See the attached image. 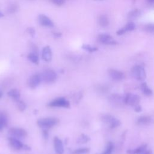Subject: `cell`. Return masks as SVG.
Wrapping results in <instances>:
<instances>
[{
    "label": "cell",
    "instance_id": "6da1fadb",
    "mask_svg": "<svg viewBox=\"0 0 154 154\" xmlns=\"http://www.w3.org/2000/svg\"><path fill=\"white\" fill-rule=\"evenodd\" d=\"M59 122L57 118L55 117H46L38 119L37 121V125L42 129H49L56 125Z\"/></svg>",
    "mask_w": 154,
    "mask_h": 154
},
{
    "label": "cell",
    "instance_id": "7a4b0ae2",
    "mask_svg": "<svg viewBox=\"0 0 154 154\" xmlns=\"http://www.w3.org/2000/svg\"><path fill=\"white\" fill-rule=\"evenodd\" d=\"M100 120L105 123L109 125V128L111 129L116 128L120 125V121L112 116V115L108 114H103L100 116Z\"/></svg>",
    "mask_w": 154,
    "mask_h": 154
},
{
    "label": "cell",
    "instance_id": "3957f363",
    "mask_svg": "<svg viewBox=\"0 0 154 154\" xmlns=\"http://www.w3.org/2000/svg\"><path fill=\"white\" fill-rule=\"evenodd\" d=\"M131 75L136 79L143 81L146 77V71L144 67L140 65H135L131 69Z\"/></svg>",
    "mask_w": 154,
    "mask_h": 154
},
{
    "label": "cell",
    "instance_id": "277c9868",
    "mask_svg": "<svg viewBox=\"0 0 154 154\" xmlns=\"http://www.w3.org/2000/svg\"><path fill=\"white\" fill-rule=\"evenodd\" d=\"M140 97L138 95L133 93H127L123 97V102L125 105L135 106L139 104Z\"/></svg>",
    "mask_w": 154,
    "mask_h": 154
},
{
    "label": "cell",
    "instance_id": "5b68a950",
    "mask_svg": "<svg viewBox=\"0 0 154 154\" xmlns=\"http://www.w3.org/2000/svg\"><path fill=\"white\" fill-rule=\"evenodd\" d=\"M57 78V75L55 71L51 69L45 70L41 75L42 80L45 82L49 84L54 82Z\"/></svg>",
    "mask_w": 154,
    "mask_h": 154
},
{
    "label": "cell",
    "instance_id": "8992f818",
    "mask_svg": "<svg viewBox=\"0 0 154 154\" xmlns=\"http://www.w3.org/2000/svg\"><path fill=\"white\" fill-rule=\"evenodd\" d=\"M48 105L50 107H62L69 108L70 106L69 102L64 97H58L50 102Z\"/></svg>",
    "mask_w": 154,
    "mask_h": 154
},
{
    "label": "cell",
    "instance_id": "52a82bcc",
    "mask_svg": "<svg viewBox=\"0 0 154 154\" xmlns=\"http://www.w3.org/2000/svg\"><path fill=\"white\" fill-rule=\"evenodd\" d=\"M98 41L104 45H116L117 42L114 40L113 37L108 34H100L97 37Z\"/></svg>",
    "mask_w": 154,
    "mask_h": 154
},
{
    "label": "cell",
    "instance_id": "ba28073f",
    "mask_svg": "<svg viewBox=\"0 0 154 154\" xmlns=\"http://www.w3.org/2000/svg\"><path fill=\"white\" fill-rule=\"evenodd\" d=\"M9 134L15 138H24L27 135V132L23 128H11L8 130Z\"/></svg>",
    "mask_w": 154,
    "mask_h": 154
},
{
    "label": "cell",
    "instance_id": "9c48e42d",
    "mask_svg": "<svg viewBox=\"0 0 154 154\" xmlns=\"http://www.w3.org/2000/svg\"><path fill=\"white\" fill-rule=\"evenodd\" d=\"M108 75L109 77L115 81H120L125 78V75L122 72L113 69H111L108 70Z\"/></svg>",
    "mask_w": 154,
    "mask_h": 154
},
{
    "label": "cell",
    "instance_id": "30bf717a",
    "mask_svg": "<svg viewBox=\"0 0 154 154\" xmlns=\"http://www.w3.org/2000/svg\"><path fill=\"white\" fill-rule=\"evenodd\" d=\"M41 81V75L39 74H34L29 78L28 80V85L31 88L34 89L39 85Z\"/></svg>",
    "mask_w": 154,
    "mask_h": 154
},
{
    "label": "cell",
    "instance_id": "8fae6325",
    "mask_svg": "<svg viewBox=\"0 0 154 154\" xmlns=\"http://www.w3.org/2000/svg\"><path fill=\"white\" fill-rule=\"evenodd\" d=\"M8 141L11 147L13 149L16 150H20L21 149H23V144L17 138L11 136L8 138Z\"/></svg>",
    "mask_w": 154,
    "mask_h": 154
},
{
    "label": "cell",
    "instance_id": "7c38bea8",
    "mask_svg": "<svg viewBox=\"0 0 154 154\" xmlns=\"http://www.w3.org/2000/svg\"><path fill=\"white\" fill-rule=\"evenodd\" d=\"M135 29V24L132 22H130L126 23V25H125L123 27L119 29L116 32V34L117 35H122L125 34L126 32L129 31H132Z\"/></svg>",
    "mask_w": 154,
    "mask_h": 154
},
{
    "label": "cell",
    "instance_id": "4fadbf2b",
    "mask_svg": "<svg viewBox=\"0 0 154 154\" xmlns=\"http://www.w3.org/2000/svg\"><path fill=\"white\" fill-rule=\"evenodd\" d=\"M54 150L57 154H63V144L61 140H60L58 137H55L54 138Z\"/></svg>",
    "mask_w": 154,
    "mask_h": 154
},
{
    "label": "cell",
    "instance_id": "5bb4252c",
    "mask_svg": "<svg viewBox=\"0 0 154 154\" xmlns=\"http://www.w3.org/2000/svg\"><path fill=\"white\" fill-rule=\"evenodd\" d=\"M109 100L110 102L116 106H120L122 103H124L123 97L117 94L111 95L109 97Z\"/></svg>",
    "mask_w": 154,
    "mask_h": 154
},
{
    "label": "cell",
    "instance_id": "9a60e30c",
    "mask_svg": "<svg viewBox=\"0 0 154 154\" xmlns=\"http://www.w3.org/2000/svg\"><path fill=\"white\" fill-rule=\"evenodd\" d=\"M38 20L40 24L42 26H48V27L54 26L53 22L48 16L44 14H40L38 17Z\"/></svg>",
    "mask_w": 154,
    "mask_h": 154
},
{
    "label": "cell",
    "instance_id": "2e32d148",
    "mask_svg": "<svg viewBox=\"0 0 154 154\" xmlns=\"http://www.w3.org/2000/svg\"><path fill=\"white\" fill-rule=\"evenodd\" d=\"M52 53L51 49L49 46H46L43 48L42 52V59L47 62L50 61L52 60Z\"/></svg>",
    "mask_w": 154,
    "mask_h": 154
},
{
    "label": "cell",
    "instance_id": "e0dca14e",
    "mask_svg": "<svg viewBox=\"0 0 154 154\" xmlns=\"http://www.w3.org/2000/svg\"><path fill=\"white\" fill-rule=\"evenodd\" d=\"M152 122V119L147 116H142L138 118L137 123L140 125H149Z\"/></svg>",
    "mask_w": 154,
    "mask_h": 154
},
{
    "label": "cell",
    "instance_id": "ac0fdd59",
    "mask_svg": "<svg viewBox=\"0 0 154 154\" xmlns=\"http://www.w3.org/2000/svg\"><path fill=\"white\" fill-rule=\"evenodd\" d=\"M7 94L9 97L12 98L13 100L17 101L19 100L20 97V93L19 90L16 88H13L9 90L7 93Z\"/></svg>",
    "mask_w": 154,
    "mask_h": 154
},
{
    "label": "cell",
    "instance_id": "d6986e66",
    "mask_svg": "<svg viewBox=\"0 0 154 154\" xmlns=\"http://www.w3.org/2000/svg\"><path fill=\"white\" fill-rule=\"evenodd\" d=\"M147 147V145L146 144H142L135 149H131V150H127V153L128 154H140L144 152L145 150H146Z\"/></svg>",
    "mask_w": 154,
    "mask_h": 154
},
{
    "label": "cell",
    "instance_id": "ffe728a7",
    "mask_svg": "<svg viewBox=\"0 0 154 154\" xmlns=\"http://www.w3.org/2000/svg\"><path fill=\"white\" fill-rule=\"evenodd\" d=\"M140 88H141V90L142 92L143 93V94L145 96H151L153 94L152 90L148 87V85H147L146 82H142L141 84Z\"/></svg>",
    "mask_w": 154,
    "mask_h": 154
},
{
    "label": "cell",
    "instance_id": "44dd1931",
    "mask_svg": "<svg viewBox=\"0 0 154 154\" xmlns=\"http://www.w3.org/2000/svg\"><path fill=\"white\" fill-rule=\"evenodd\" d=\"M97 22H98V24L101 27H103V28L107 26L109 24L108 18L106 15H104V14H102L99 16Z\"/></svg>",
    "mask_w": 154,
    "mask_h": 154
},
{
    "label": "cell",
    "instance_id": "7402d4cb",
    "mask_svg": "<svg viewBox=\"0 0 154 154\" xmlns=\"http://www.w3.org/2000/svg\"><path fill=\"white\" fill-rule=\"evenodd\" d=\"M141 12L139 9H134L128 13L127 17L129 19H135L141 15Z\"/></svg>",
    "mask_w": 154,
    "mask_h": 154
},
{
    "label": "cell",
    "instance_id": "603a6c76",
    "mask_svg": "<svg viewBox=\"0 0 154 154\" xmlns=\"http://www.w3.org/2000/svg\"><path fill=\"white\" fill-rule=\"evenodd\" d=\"M8 120L6 114L2 112H0V131L7 125Z\"/></svg>",
    "mask_w": 154,
    "mask_h": 154
},
{
    "label": "cell",
    "instance_id": "cb8c5ba5",
    "mask_svg": "<svg viewBox=\"0 0 154 154\" xmlns=\"http://www.w3.org/2000/svg\"><path fill=\"white\" fill-rule=\"evenodd\" d=\"M28 58L30 61H31L32 63H33L35 64H38V63H39L38 55L36 53L32 52H30L28 55Z\"/></svg>",
    "mask_w": 154,
    "mask_h": 154
},
{
    "label": "cell",
    "instance_id": "d4e9b609",
    "mask_svg": "<svg viewBox=\"0 0 154 154\" xmlns=\"http://www.w3.org/2000/svg\"><path fill=\"white\" fill-rule=\"evenodd\" d=\"M143 29L145 32L147 33L154 34V23H147L144 25Z\"/></svg>",
    "mask_w": 154,
    "mask_h": 154
},
{
    "label": "cell",
    "instance_id": "484cf974",
    "mask_svg": "<svg viewBox=\"0 0 154 154\" xmlns=\"http://www.w3.org/2000/svg\"><path fill=\"white\" fill-rule=\"evenodd\" d=\"M114 149V144L112 142H108L106 144L105 149L100 154H112Z\"/></svg>",
    "mask_w": 154,
    "mask_h": 154
},
{
    "label": "cell",
    "instance_id": "4316f807",
    "mask_svg": "<svg viewBox=\"0 0 154 154\" xmlns=\"http://www.w3.org/2000/svg\"><path fill=\"white\" fill-rule=\"evenodd\" d=\"M90 140V137L85 134H81L77 140V143L79 144H84L89 141Z\"/></svg>",
    "mask_w": 154,
    "mask_h": 154
},
{
    "label": "cell",
    "instance_id": "83f0119b",
    "mask_svg": "<svg viewBox=\"0 0 154 154\" xmlns=\"http://www.w3.org/2000/svg\"><path fill=\"white\" fill-rule=\"evenodd\" d=\"M90 152V149L87 147L77 149L72 152V154H87Z\"/></svg>",
    "mask_w": 154,
    "mask_h": 154
},
{
    "label": "cell",
    "instance_id": "f1b7e54d",
    "mask_svg": "<svg viewBox=\"0 0 154 154\" xmlns=\"http://www.w3.org/2000/svg\"><path fill=\"white\" fill-rule=\"evenodd\" d=\"M82 48L89 52H96V51H97V48L96 47L91 46L89 45H83L82 46Z\"/></svg>",
    "mask_w": 154,
    "mask_h": 154
},
{
    "label": "cell",
    "instance_id": "f546056e",
    "mask_svg": "<svg viewBox=\"0 0 154 154\" xmlns=\"http://www.w3.org/2000/svg\"><path fill=\"white\" fill-rule=\"evenodd\" d=\"M16 102H17V106L19 110H20V111H23L26 109V104L23 101L19 100Z\"/></svg>",
    "mask_w": 154,
    "mask_h": 154
},
{
    "label": "cell",
    "instance_id": "4dcf8cb0",
    "mask_svg": "<svg viewBox=\"0 0 154 154\" xmlns=\"http://www.w3.org/2000/svg\"><path fill=\"white\" fill-rule=\"evenodd\" d=\"M17 7L16 5H11L8 8V11L9 13H14L15 11H17Z\"/></svg>",
    "mask_w": 154,
    "mask_h": 154
},
{
    "label": "cell",
    "instance_id": "1f68e13d",
    "mask_svg": "<svg viewBox=\"0 0 154 154\" xmlns=\"http://www.w3.org/2000/svg\"><path fill=\"white\" fill-rule=\"evenodd\" d=\"M51 1L53 4L57 5H61L64 4L65 2V0H51Z\"/></svg>",
    "mask_w": 154,
    "mask_h": 154
},
{
    "label": "cell",
    "instance_id": "d6a6232c",
    "mask_svg": "<svg viewBox=\"0 0 154 154\" xmlns=\"http://www.w3.org/2000/svg\"><path fill=\"white\" fill-rule=\"evenodd\" d=\"M31 49H32V52H34V53H36L38 54V48L33 43H31V46H30Z\"/></svg>",
    "mask_w": 154,
    "mask_h": 154
},
{
    "label": "cell",
    "instance_id": "836d02e7",
    "mask_svg": "<svg viewBox=\"0 0 154 154\" xmlns=\"http://www.w3.org/2000/svg\"><path fill=\"white\" fill-rule=\"evenodd\" d=\"M27 32L31 35L33 36L35 34V29L33 28H28L27 29Z\"/></svg>",
    "mask_w": 154,
    "mask_h": 154
},
{
    "label": "cell",
    "instance_id": "e575fe53",
    "mask_svg": "<svg viewBox=\"0 0 154 154\" xmlns=\"http://www.w3.org/2000/svg\"><path fill=\"white\" fill-rule=\"evenodd\" d=\"M134 110H135V112H141L142 111V108H141V106L139 104L136 105V106H134Z\"/></svg>",
    "mask_w": 154,
    "mask_h": 154
},
{
    "label": "cell",
    "instance_id": "d590c367",
    "mask_svg": "<svg viewBox=\"0 0 154 154\" xmlns=\"http://www.w3.org/2000/svg\"><path fill=\"white\" fill-rule=\"evenodd\" d=\"M43 136L45 139H48V129H43Z\"/></svg>",
    "mask_w": 154,
    "mask_h": 154
},
{
    "label": "cell",
    "instance_id": "8d00e7d4",
    "mask_svg": "<svg viewBox=\"0 0 154 154\" xmlns=\"http://www.w3.org/2000/svg\"><path fill=\"white\" fill-rule=\"evenodd\" d=\"M23 150H31V148H30V147H29L28 145L23 144Z\"/></svg>",
    "mask_w": 154,
    "mask_h": 154
},
{
    "label": "cell",
    "instance_id": "74e56055",
    "mask_svg": "<svg viewBox=\"0 0 154 154\" xmlns=\"http://www.w3.org/2000/svg\"><path fill=\"white\" fill-rule=\"evenodd\" d=\"M140 154H152V152L150 150H146L144 152H143Z\"/></svg>",
    "mask_w": 154,
    "mask_h": 154
},
{
    "label": "cell",
    "instance_id": "f35d334b",
    "mask_svg": "<svg viewBox=\"0 0 154 154\" xmlns=\"http://www.w3.org/2000/svg\"><path fill=\"white\" fill-rule=\"evenodd\" d=\"M54 35L55 37H60L61 36V33H60V32H55L54 33Z\"/></svg>",
    "mask_w": 154,
    "mask_h": 154
},
{
    "label": "cell",
    "instance_id": "ab89813d",
    "mask_svg": "<svg viewBox=\"0 0 154 154\" xmlns=\"http://www.w3.org/2000/svg\"><path fill=\"white\" fill-rule=\"evenodd\" d=\"M147 2L149 4L154 5V0H147Z\"/></svg>",
    "mask_w": 154,
    "mask_h": 154
},
{
    "label": "cell",
    "instance_id": "60d3db41",
    "mask_svg": "<svg viewBox=\"0 0 154 154\" xmlns=\"http://www.w3.org/2000/svg\"><path fill=\"white\" fill-rule=\"evenodd\" d=\"M2 95H3V93H2V92L1 91H0V99L2 97Z\"/></svg>",
    "mask_w": 154,
    "mask_h": 154
},
{
    "label": "cell",
    "instance_id": "b9f144b4",
    "mask_svg": "<svg viewBox=\"0 0 154 154\" xmlns=\"http://www.w3.org/2000/svg\"><path fill=\"white\" fill-rule=\"evenodd\" d=\"M2 16H4V14L1 12V11H0V17H2Z\"/></svg>",
    "mask_w": 154,
    "mask_h": 154
},
{
    "label": "cell",
    "instance_id": "7bdbcfd3",
    "mask_svg": "<svg viewBox=\"0 0 154 154\" xmlns=\"http://www.w3.org/2000/svg\"><path fill=\"white\" fill-rule=\"evenodd\" d=\"M96 1H102V0H96Z\"/></svg>",
    "mask_w": 154,
    "mask_h": 154
}]
</instances>
